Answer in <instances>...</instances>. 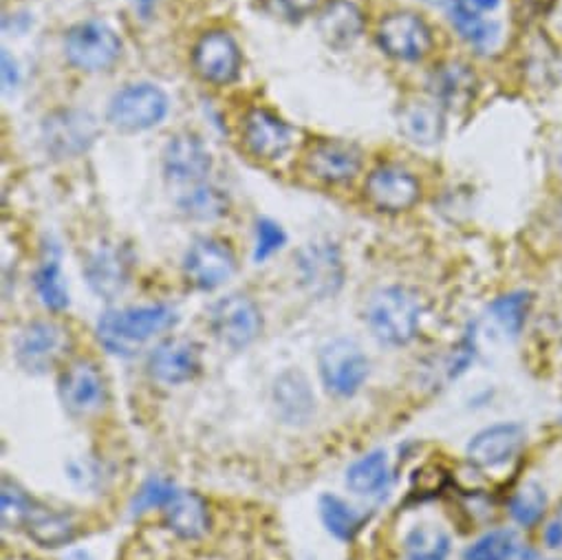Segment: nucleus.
<instances>
[{
	"label": "nucleus",
	"mask_w": 562,
	"mask_h": 560,
	"mask_svg": "<svg viewBox=\"0 0 562 560\" xmlns=\"http://www.w3.org/2000/svg\"><path fill=\"white\" fill-rule=\"evenodd\" d=\"M240 49L227 32H207L199 38L192 65L194 71L210 85H229L240 74Z\"/></svg>",
	"instance_id": "nucleus-12"
},
{
	"label": "nucleus",
	"mask_w": 562,
	"mask_h": 560,
	"mask_svg": "<svg viewBox=\"0 0 562 560\" xmlns=\"http://www.w3.org/2000/svg\"><path fill=\"white\" fill-rule=\"evenodd\" d=\"M276 5L285 16L301 21L318 8V0H276Z\"/></svg>",
	"instance_id": "nucleus-39"
},
{
	"label": "nucleus",
	"mask_w": 562,
	"mask_h": 560,
	"mask_svg": "<svg viewBox=\"0 0 562 560\" xmlns=\"http://www.w3.org/2000/svg\"><path fill=\"white\" fill-rule=\"evenodd\" d=\"M547 509V494L536 481H525L509 499V514L522 527H533Z\"/></svg>",
	"instance_id": "nucleus-33"
},
{
	"label": "nucleus",
	"mask_w": 562,
	"mask_h": 560,
	"mask_svg": "<svg viewBox=\"0 0 562 560\" xmlns=\"http://www.w3.org/2000/svg\"><path fill=\"white\" fill-rule=\"evenodd\" d=\"M85 276L98 296H102L104 301H113L128 285L131 258L124 247L104 245L85 265Z\"/></svg>",
	"instance_id": "nucleus-19"
},
{
	"label": "nucleus",
	"mask_w": 562,
	"mask_h": 560,
	"mask_svg": "<svg viewBox=\"0 0 562 560\" xmlns=\"http://www.w3.org/2000/svg\"><path fill=\"white\" fill-rule=\"evenodd\" d=\"M544 542L551 549H560L562 547V507L555 512V516L551 518V523L544 529Z\"/></svg>",
	"instance_id": "nucleus-40"
},
{
	"label": "nucleus",
	"mask_w": 562,
	"mask_h": 560,
	"mask_svg": "<svg viewBox=\"0 0 562 560\" xmlns=\"http://www.w3.org/2000/svg\"><path fill=\"white\" fill-rule=\"evenodd\" d=\"M273 400L280 417L290 424H305L316 411V397L301 371H288L276 380Z\"/></svg>",
	"instance_id": "nucleus-24"
},
{
	"label": "nucleus",
	"mask_w": 562,
	"mask_h": 560,
	"mask_svg": "<svg viewBox=\"0 0 562 560\" xmlns=\"http://www.w3.org/2000/svg\"><path fill=\"white\" fill-rule=\"evenodd\" d=\"M179 490L170 483V481H164V479H148L142 488H139V492L135 494V499H133V503H131V509H133V514H144V512H148V509H153V507H166L170 501H172V496L177 494Z\"/></svg>",
	"instance_id": "nucleus-37"
},
{
	"label": "nucleus",
	"mask_w": 562,
	"mask_h": 560,
	"mask_svg": "<svg viewBox=\"0 0 562 560\" xmlns=\"http://www.w3.org/2000/svg\"><path fill=\"white\" fill-rule=\"evenodd\" d=\"M243 139L251 155L265 161H276L292 148L294 131L273 113L254 109L245 117Z\"/></svg>",
	"instance_id": "nucleus-14"
},
{
	"label": "nucleus",
	"mask_w": 562,
	"mask_h": 560,
	"mask_svg": "<svg viewBox=\"0 0 562 560\" xmlns=\"http://www.w3.org/2000/svg\"><path fill=\"white\" fill-rule=\"evenodd\" d=\"M299 271L303 285L316 299L334 296L345 280V265L334 243H310L299 251Z\"/></svg>",
	"instance_id": "nucleus-10"
},
{
	"label": "nucleus",
	"mask_w": 562,
	"mask_h": 560,
	"mask_svg": "<svg viewBox=\"0 0 562 560\" xmlns=\"http://www.w3.org/2000/svg\"><path fill=\"white\" fill-rule=\"evenodd\" d=\"M406 560H446L450 553V536L439 525H417L404 542Z\"/></svg>",
	"instance_id": "nucleus-30"
},
{
	"label": "nucleus",
	"mask_w": 562,
	"mask_h": 560,
	"mask_svg": "<svg viewBox=\"0 0 562 560\" xmlns=\"http://www.w3.org/2000/svg\"><path fill=\"white\" fill-rule=\"evenodd\" d=\"M98 124L93 115L76 109H63L47 115L43 124L45 148L56 159H71L89 150L95 142Z\"/></svg>",
	"instance_id": "nucleus-8"
},
{
	"label": "nucleus",
	"mask_w": 562,
	"mask_h": 560,
	"mask_svg": "<svg viewBox=\"0 0 562 560\" xmlns=\"http://www.w3.org/2000/svg\"><path fill=\"white\" fill-rule=\"evenodd\" d=\"M382 52L402 63H419L432 52V32L424 19L413 12L389 14L378 27Z\"/></svg>",
	"instance_id": "nucleus-6"
},
{
	"label": "nucleus",
	"mask_w": 562,
	"mask_h": 560,
	"mask_svg": "<svg viewBox=\"0 0 562 560\" xmlns=\"http://www.w3.org/2000/svg\"><path fill=\"white\" fill-rule=\"evenodd\" d=\"M448 16L463 41L474 45L476 49H487L498 38V25L485 21L481 12L468 5V0H446Z\"/></svg>",
	"instance_id": "nucleus-28"
},
{
	"label": "nucleus",
	"mask_w": 562,
	"mask_h": 560,
	"mask_svg": "<svg viewBox=\"0 0 562 560\" xmlns=\"http://www.w3.org/2000/svg\"><path fill=\"white\" fill-rule=\"evenodd\" d=\"M210 327L225 347L243 349L258 338L262 318L254 301L243 294H229L212 305Z\"/></svg>",
	"instance_id": "nucleus-7"
},
{
	"label": "nucleus",
	"mask_w": 562,
	"mask_h": 560,
	"mask_svg": "<svg viewBox=\"0 0 562 560\" xmlns=\"http://www.w3.org/2000/svg\"><path fill=\"white\" fill-rule=\"evenodd\" d=\"M212 168V157L194 135H177L164 150V170L177 183H199Z\"/></svg>",
	"instance_id": "nucleus-20"
},
{
	"label": "nucleus",
	"mask_w": 562,
	"mask_h": 560,
	"mask_svg": "<svg viewBox=\"0 0 562 560\" xmlns=\"http://www.w3.org/2000/svg\"><path fill=\"white\" fill-rule=\"evenodd\" d=\"M148 369L164 384H181L192 380L201 369V349L188 338H170L153 349Z\"/></svg>",
	"instance_id": "nucleus-18"
},
{
	"label": "nucleus",
	"mask_w": 562,
	"mask_h": 560,
	"mask_svg": "<svg viewBox=\"0 0 562 560\" xmlns=\"http://www.w3.org/2000/svg\"><path fill=\"white\" fill-rule=\"evenodd\" d=\"M347 485L362 496H378L384 494L391 485V468L386 452L373 450L351 463L347 470Z\"/></svg>",
	"instance_id": "nucleus-27"
},
{
	"label": "nucleus",
	"mask_w": 562,
	"mask_h": 560,
	"mask_svg": "<svg viewBox=\"0 0 562 560\" xmlns=\"http://www.w3.org/2000/svg\"><path fill=\"white\" fill-rule=\"evenodd\" d=\"M164 516L168 529L188 540L201 538L210 525L207 505L196 492L179 490L172 496V501L164 507Z\"/></svg>",
	"instance_id": "nucleus-25"
},
{
	"label": "nucleus",
	"mask_w": 562,
	"mask_h": 560,
	"mask_svg": "<svg viewBox=\"0 0 562 560\" xmlns=\"http://www.w3.org/2000/svg\"><path fill=\"white\" fill-rule=\"evenodd\" d=\"M367 321L378 340L395 347L408 345L419 329L422 303L408 288H386L371 299Z\"/></svg>",
	"instance_id": "nucleus-2"
},
{
	"label": "nucleus",
	"mask_w": 562,
	"mask_h": 560,
	"mask_svg": "<svg viewBox=\"0 0 562 560\" xmlns=\"http://www.w3.org/2000/svg\"><path fill=\"white\" fill-rule=\"evenodd\" d=\"M318 367L325 387L340 397L356 395L369 376L367 356L358 343L347 338L325 345L318 356Z\"/></svg>",
	"instance_id": "nucleus-5"
},
{
	"label": "nucleus",
	"mask_w": 562,
	"mask_h": 560,
	"mask_svg": "<svg viewBox=\"0 0 562 560\" xmlns=\"http://www.w3.org/2000/svg\"><path fill=\"white\" fill-rule=\"evenodd\" d=\"M67 560H91V558H89V553H85V551H74Z\"/></svg>",
	"instance_id": "nucleus-43"
},
{
	"label": "nucleus",
	"mask_w": 562,
	"mask_h": 560,
	"mask_svg": "<svg viewBox=\"0 0 562 560\" xmlns=\"http://www.w3.org/2000/svg\"><path fill=\"white\" fill-rule=\"evenodd\" d=\"M318 32L334 49L351 47L364 32V14L353 0H331L318 19Z\"/></svg>",
	"instance_id": "nucleus-23"
},
{
	"label": "nucleus",
	"mask_w": 562,
	"mask_h": 560,
	"mask_svg": "<svg viewBox=\"0 0 562 560\" xmlns=\"http://www.w3.org/2000/svg\"><path fill=\"white\" fill-rule=\"evenodd\" d=\"M468 5L474 8L476 12L485 14V12H494L501 5V0H468Z\"/></svg>",
	"instance_id": "nucleus-42"
},
{
	"label": "nucleus",
	"mask_w": 562,
	"mask_h": 560,
	"mask_svg": "<svg viewBox=\"0 0 562 560\" xmlns=\"http://www.w3.org/2000/svg\"><path fill=\"white\" fill-rule=\"evenodd\" d=\"M36 290L43 303L54 312H60L69 305V292L60 271V256L54 245L45 247L43 262L36 271Z\"/></svg>",
	"instance_id": "nucleus-29"
},
{
	"label": "nucleus",
	"mask_w": 562,
	"mask_h": 560,
	"mask_svg": "<svg viewBox=\"0 0 562 560\" xmlns=\"http://www.w3.org/2000/svg\"><path fill=\"white\" fill-rule=\"evenodd\" d=\"M527 312H529V296L527 294H507V296H501L498 301L492 303L490 307V314H492V321L509 336H518L522 325H525V318H527Z\"/></svg>",
	"instance_id": "nucleus-35"
},
{
	"label": "nucleus",
	"mask_w": 562,
	"mask_h": 560,
	"mask_svg": "<svg viewBox=\"0 0 562 560\" xmlns=\"http://www.w3.org/2000/svg\"><path fill=\"white\" fill-rule=\"evenodd\" d=\"M60 397L69 413L89 415L98 411L104 402L106 389L98 367L89 360H78L69 365L60 376Z\"/></svg>",
	"instance_id": "nucleus-16"
},
{
	"label": "nucleus",
	"mask_w": 562,
	"mask_h": 560,
	"mask_svg": "<svg viewBox=\"0 0 562 560\" xmlns=\"http://www.w3.org/2000/svg\"><path fill=\"white\" fill-rule=\"evenodd\" d=\"M122 54V41L117 34L98 21H87L69 30L65 38L67 60L82 71H106Z\"/></svg>",
	"instance_id": "nucleus-4"
},
{
	"label": "nucleus",
	"mask_w": 562,
	"mask_h": 560,
	"mask_svg": "<svg viewBox=\"0 0 562 560\" xmlns=\"http://www.w3.org/2000/svg\"><path fill=\"white\" fill-rule=\"evenodd\" d=\"M288 236L285 232L280 229V225H276L269 219H260L256 225V251H254V260L262 262L267 260L271 254H276L280 247L285 245Z\"/></svg>",
	"instance_id": "nucleus-38"
},
{
	"label": "nucleus",
	"mask_w": 562,
	"mask_h": 560,
	"mask_svg": "<svg viewBox=\"0 0 562 560\" xmlns=\"http://www.w3.org/2000/svg\"><path fill=\"white\" fill-rule=\"evenodd\" d=\"M428 87L432 91V100L439 102L443 109H463L472 104L479 80L468 65L452 60L439 65L432 71Z\"/></svg>",
	"instance_id": "nucleus-21"
},
{
	"label": "nucleus",
	"mask_w": 562,
	"mask_h": 560,
	"mask_svg": "<svg viewBox=\"0 0 562 560\" xmlns=\"http://www.w3.org/2000/svg\"><path fill=\"white\" fill-rule=\"evenodd\" d=\"M16 82H19V71H16V65L12 63L10 54H8V52H3V85H5L8 89H12Z\"/></svg>",
	"instance_id": "nucleus-41"
},
{
	"label": "nucleus",
	"mask_w": 562,
	"mask_h": 560,
	"mask_svg": "<svg viewBox=\"0 0 562 560\" xmlns=\"http://www.w3.org/2000/svg\"><path fill=\"white\" fill-rule=\"evenodd\" d=\"M305 168L312 177L325 183H345L360 172L362 150L349 142L323 139L310 150Z\"/></svg>",
	"instance_id": "nucleus-15"
},
{
	"label": "nucleus",
	"mask_w": 562,
	"mask_h": 560,
	"mask_svg": "<svg viewBox=\"0 0 562 560\" xmlns=\"http://www.w3.org/2000/svg\"><path fill=\"white\" fill-rule=\"evenodd\" d=\"M236 269L232 249L214 238H199L190 245L183 258V273L196 290L210 292L225 285Z\"/></svg>",
	"instance_id": "nucleus-9"
},
{
	"label": "nucleus",
	"mask_w": 562,
	"mask_h": 560,
	"mask_svg": "<svg viewBox=\"0 0 562 560\" xmlns=\"http://www.w3.org/2000/svg\"><path fill=\"white\" fill-rule=\"evenodd\" d=\"M367 197L382 212H406L422 199V186L413 172L400 166H380L367 179Z\"/></svg>",
	"instance_id": "nucleus-13"
},
{
	"label": "nucleus",
	"mask_w": 562,
	"mask_h": 560,
	"mask_svg": "<svg viewBox=\"0 0 562 560\" xmlns=\"http://www.w3.org/2000/svg\"><path fill=\"white\" fill-rule=\"evenodd\" d=\"M27 534L43 547H65L76 538V523L69 514L34 505L27 523Z\"/></svg>",
	"instance_id": "nucleus-26"
},
{
	"label": "nucleus",
	"mask_w": 562,
	"mask_h": 560,
	"mask_svg": "<svg viewBox=\"0 0 562 560\" xmlns=\"http://www.w3.org/2000/svg\"><path fill=\"white\" fill-rule=\"evenodd\" d=\"M181 210L199 221H212L227 212V197L214 186H194L179 199Z\"/></svg>",
	"instance_id": "nucleus-32"
},
{
	"label": "nucleus",
	"mask_w": 562,
	"mask_h": 560,
	"mask_svg": "<svg viewBox=\"0 0 562 560\" xmlns=\"http://www.w3.org/2000/svg\"><path fill=\"white\" fill-rule=\"evenodd\" d=\"M400 131L417 146H435L446 135L443 107L435 100H411L400 109Z\"/></svg>",
	"instance_id": "nucleus-22"
},
{
	"label": "nucleus",
	"mask_w": 562,
	"mask_h": 560,
	"mask_svg": "<svg viewBox=\"0 0 562 560\" xmlns=\"http://www.w3.org/2000/svg\"><path fill=\"white\" fill-rule=\"evenodd\" d=\"M69 345L67 332L56 323H32L16 340V360L30 373H45L58 365Z\"/></svg>",
	"instance_id": "nucleus-11"
},
{
	"label": "nucleus",
	"mask_w": 562,
	"mask_h": 560,
	"mask_svg": "<svg viewBox=\"0 0 562 560\" xmlns=\"http://www.w3.org/2000/svg\"><path fill=\"white\" fill-rule=\"evenodd\" d=\"M516 549L518 540L512 529H492L463 551V560H512Z\"/></svg>",
	"instance_id": "nucleus-34"
},
{
	"label": "nucleus",
	"mask_w": 562,
	"mask_h": 560,
	"mask_svg": "<svg viewBox=\"0 0 562 560\" xmlns=\"http://www.w3.org/2000/svg\"><path fill=\"white\" fill-rule=\"evenodd\" d=\"M0 501H3V509H0V518H3V527L5 529H16V527H25L32 509H34V501L10 479L3 481V494H0Z\"/></svg>",
	"instance_id": "nucleus-36"
},
{
	"label": "nucleus",
	"mask_w": 562,
	"mask_h": 560,
	"mask_svg": "<svg viewBox=\"0 0 562 560\" xmlns=\"http://www.w3.org/2000/svg\"><path fill=\"white\" fill-rule=\"evenodd\" d=\"M525 444L520 424H496L476 433L468 444V459L479 468H498L512 461Z\"/></svg>",
	"instance_id": "nucleus-17"
},
{
	"label": "nucleus",
	"mask_w": 562,
	"mask_h": 560,
	"mask_svg": "<svg viewBox=\"0 0 562 560\" xmlns=\"http://www.w3.org/2000/svg\"><path fill=\"white\" fill-rule=\"evenodd\" d=\"M168 113L166 93L148 82L128 85L117 91L109 107V122L128 133L148 131L157 126Z\"/></svg>",
	"instance_id": "nucleus-3"
},
{
	"label": "nucleus",
	"mask_w": 562,
	"mask_h": 560,
	"mask_svg": "<svg viewBox=\"0 0 562 560\" xmlns=\"http://www.w3.org/2000/svg\"><path fill=\"white\" fill-rule=\"evenodd\" d=\"M177 323L170 305H148L106 312L98 323L102 347L115 356H135L148 340L168 332Z\"/></svg>",
	"instance_id": "nucleus-1"
},
{
	"label": "nucleus",
	"mask_w": 562,
	"mask_h": 560,
	"mask_svg": "<svg viewBox=\"0 0 562 560\" xmlns=\"http://www.w3.org/2000/svg\"><path fill=\"white\" fill-rule=\"evenodd\" d=\"M321 518L325 527L340 540H351L362 525V514L334 494H325L321 499Z\"/></svg>",
	"instance_id": "nucleus-31"
}]
</instances>
